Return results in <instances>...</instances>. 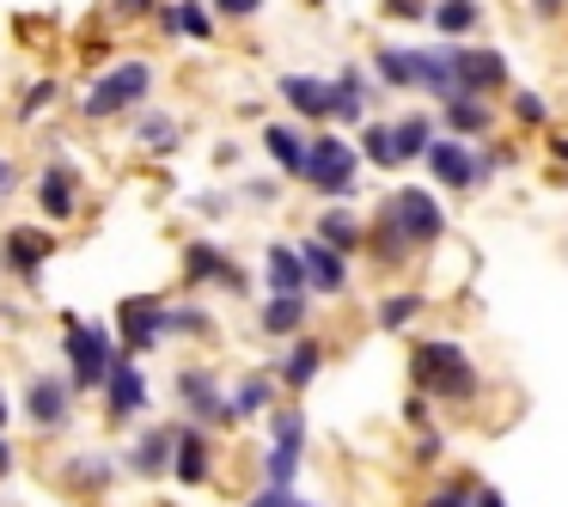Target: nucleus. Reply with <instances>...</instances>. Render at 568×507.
<instances>
[{"label":"nucleus","instance_id":"obj_1","mask_svg":"<svg viewBox=\"0 0 568 507\" xmlns=\"http://www.w3.org/2000/svg\"><path fill=\"white\" fill-rule=\"evenodd\" d=\"M409 385L428 392L434 404H470V397L483 392L477 361L458 343H446V336H422V343L409 348Z\"/></svg>","mask_w":568,"mask_h":507},{"label":"nucleus","instance_id":"obj_2","mask_svg":"<svg viewBox=\"0 0 568 507\" xmlns=\"http://www.w3.org/2000/svg\"><path fill=\"white\" fill-rule=\"evenodd\" d=\"M148 92H153V62L129 55V62H111L87 87L80 116H92V123H104V116H129V111H141V104H148Z\"/></svg>","mask_w":568,"mask_h":507},{"label":"nucleus","instance_id":"obj_3","mask_svg":"<svg viewBox=\"0 0 568 507\" xmlns=\"http://www.w3.org/2000/svg\"><path fill=\"white\" fill-rule=\"evenodd\" d=\"M62 361H68V379H74L80 392H104V379H111V367H116L111 331L92 324V318H68L62 324Z\"/></svg>","mask_w":568,"mask_h":507},{"label":"nucleus","instance_id":"obj_4","mask_svg":"<svg viewBox=\"0 0 568 507\" xmlns=\"http://www.w3.org/2000/svg\"><path fill=\"white\" fill-rule=\"evenodd\" d=\"M422 160H428V172L440 178L446 190H483L495 172H501L495 148H483V141H465V135H434V148L422 153Z\"/></svg>","mask_w":568,"mask_h":507},{"label":"nucleus","instance_id":"obj_5","mask_svg":"<svg viewBox=\"0 0 568 507\" xmlns=\"http://www.w3.org/2000/svg\"><path fill=\"white\" fill-rule=\"evenodd\" d=\"M172 397H178V416L202 422V428H233L239 422V404L226 397V385L214 367H178Z\"/></svg>","mask_w":568,"mask_h":507},{"label":"nucleus","instance_id":"obj_6","mask_svg":"<svg viewBox=\"0 0 568 507\" xmlns=\"http://www.w3.org/2000/svg\"><path fill=\"white\" fill-rule=\"evenodd\" d=\"M355 165H361V148H348L343 135L324 129V135L312 141V153H306V178H300V184H312L318 196H331V202H348L361 190Z\"/></svg>","mask_w":568,"mask_h":507},{"label":"nucleus","instance_id":"obj_7","mask_svg":"<svg viewBox=\"0 0 568 507\" xmlns=\"http://www.w3.org/2000/svg\"><path fill=\"white\" fill-rule=\"evenodd\" d=\"M74 397H80V385L68 379V367L62 373H31L19 409H26V422L38 434H62V428H74Z\"/></svg>","mask_w":568,"mask_h":507},{"label":"nucleus","instance_id":"obj_8","mask_svg":"<svg viewBox=\"0 0 568 507\" xmlns=\"http://www.w3.org/2000/svg\"><path fill=\"white\" fill-rule=\"evenodd\" d=\"M379 214H385V221H392L416 251H422V245H440V239H446V209H440V202H434L422 184L392 190V196L379 202Z\"/></svg>","mask_w":568,"mask_h":507},{"label":"nucleus","instance_id":"obj_9","mask_svg":"<svg viewBox=\"0 0 568 507\" xmlns=\"http://www.w3.org/2000/svg\"><path fill=\"white\" fill-rule=\"evenodd\" d=\"M300 453H306V416H300V409H275V416H270V458H263V483L294 489Z\"/></svg>","mask_w":568,"mask_h":507},{"label":"nucleus","instance_id":"obj_10","mask_svg":"<svg viewBox=\"0 0 568 507\" xmlns=\"http://www.w3.org/2000/svg\"><path fill=\"white\" fill-rule=\"evenodd\" d=\"M116 336H123L129 355H153L160 343H172V331H165V300L160 294H129L123 306H116Z\"/></svg>","mask_w":568,"mask_h":507},{"label":"nucleus","instance_id":"obj_11","mask_svg":"<svg viewBox=\"0 0 568 507\" xmlns=\"http://www.w3.org/2000/svg\"><path fill=\"white\" fill-rule=\"evenodd\" d=\"M50 257H55L50 226H7V239H0V270L13 275V282H26V287L43 282V263Z\"/></svg>","mask_w":568,"mask_h":507},{"label":"nucleus","instance_id":"obj_12","mask_svg":"<svg viewBox=\"0 0 568 507\" xmlns=\"http://www.w3.org/2000/svg\"><path fill=\"white\" fill-rule=\"evenodd\" d=\"M226 287V294H251V275L226 257L214 239H190L184 245V287Z\"/></svg>","mask_w":568,"mask_h":507},{"label":"nucleus","instance_id":"obj_13","mask_svg":"<svg viewBox=\"0 0 568 507\" xmlns=\"http://www.w3.org/2000/svg\"><path fill=\"white\" fill-rule=\"evenodd\" d=\"M148 409V373L135 367V355H116V367H111V379H104V416L116 422V428H129V422Z\"/></svg>","mask_w":568,"mask_h":507},{"label":"nucleus","instance_id":"obj_14","mask_svg":"<svg viewBox=\"0 0 568 507\" xmlns=\"http://www.w3.org/2000/svg\"><path fill=\"white\" fill-rule=\"evenodd\" d=\"M453 55H458V87H465V92H483V99H495V92L514 80L507 55L489 50V43H453Z\"/></svg>","mask_w":568,"mask_h":507},{"label":"nucleus","instance_id":"obj_15","mask_svg":"<svg viewBox=\"0 0 568 507\" xmlns=\"http://www.w3.org/2000/svg\"><path fill=\"white\" fill-rule=\"evenodd\" d=\"M275 92L287 99V111L300 123H336V80H318V74H282Z\"/></svg>","mask_w":568,"mask_h":507},{"label":"nucleus","instance_id":"obj_16","mask_svg":"<svg viewBox=\"0 0 568 507\" xmlns=\"http://www.w3.org/2000/svg\"><path fill=\"white\" fill-rule=\"evenodd\" d=\"M300 257H306V287H312V294H324V300H343L348 294V282H355V275H348V251H336L331 239L312 233L306 245H300Z\"/></svg>","mask_w":568,"mask_h":507},{"label":"nucleus","instance_id":"obj_17","mask_svg":"<svg viewBox=\"0 0 568 507\" xmlns=\"http://www.w3.org/2000/svg\"><path fill=\"white\" fill-rule=\"evenodd\" d=\"M172 453H178V422H160V428H141L123 453L129 477H172Z\"/></svg>","mask_w":568,"mask_h":507},{"label":"nucleus","instance_id":"obj_18","mask_svg":"<svg viewBox=\"0 0 568 507\" xmlns=\"http://www.w3.org/2000/svg\"><path fill=\"white\" fill-rule=\"evenodd\" d=\"M31 190H38L43 221H74V214H80V196H87V190H80V172H74V165H43Z\"/></svg>","mask_w":568,"mask_h":507},{"label":"nucleus","instance_id":"obj_19","mask_svg":"<svg viewBox=\"0 0 568 507\" xmlns=\"http://www.w3.org/2000/svg\"><path fill=\"white\" fill-rule=\"evenodd\" d=\"M214 428H202V422H178V453H172V477L178 483H209L214 477V446H209Z\"/></svg>","mask_w":568,"mask_h":507},{"label":"nucleus","instance_id":"obj_20","mask_svg":"<svg viewBox=\"0 0 568 507\" xmlns=\"http://www.w3.org/2000/svg\"><path fill=\"white\" fill-rule=\"evenodd\" d=\"M440 116H446V129H453V135H465V141H489L495 135V104L483 99V92L458 87L453 99L440 104Z\"/></svg>","mask_w":568,"mask_h":507},{"label":"nucleus","instance_id":"obj_21","mask_svg":"<svg viewBox=\"0 0 568 507\" xmlns=\"http://www.w3.org/2000/svg\"><path fill=\"white\" fill-rule=\"evenodd\" d=\"M416 87L428 92V99H453L458 92V55H453V43H428V50H416Z\"/></svg>","mask_w":568,"mask_h":507},{"label":"nucleus","instance_id":"obj_22","mask_svg":"<svg viewBox=\"0 0 568 507\" xmlns=\"http://www.w3.org/2000/svg\"><path fill=\"white\" fill-rule=\"evenodd\" d=\"M165 26V38H190V43H214L221 31H214V7L209 0H172V7H160L153 13Z\"/></svg>","mask_w":568,"mask_h":507},{"label":"nucleus","instance_id":"obj_23","mask_svg":"<svg viewBox=\"0 0 568 507\" xmlns=\"http://www.w3.org/2000/svg\"><path fill=\"white\" fill-rule=\"evenodd\" d=\"M318 373H324V343H318V336H294V348L275 361V379H282L287 392H306Z\"/></svg>","mask_w":568,"mask_h":507},{"label":"nucleus","instance_id":"obj_24","mask_svg":"<svg viewBox=\"0 0 568 507\" xmlns=\"http://www.w3.org/2000/svg\"><path fill=\"white\" fill-rule=\"evenodd\" d=\"M263 282H270V294H312L300 245H270V257H263Z\"/></svg>","mask_w":568,"mask_h":507},{"label":"nucleus","instance_id":"obj_25","mask_svg":"<svg viewBox=\"0 0 568 507\" xmlns=\"http://www.w3.org/2000/svg\"><path fill=\"white\" fill-rule=\"evenodd\" d=\"M263 153H270V160L282 165L287 178H306V153H312V141L300 135L294 123H270V129H263Z\"/></svg>","mask_w":568,"mask_h":507},{"label":"nucleus","instance_id":"obj_26","mask_svg":"<svg viewBox=\"0 0 568 507\" xmlns=\"http://www.w3.org/2000/svg\"><path fill=\"white\" fill-rule=\"evenodd\" d=\"M428 26L440 31L446 43H465L470 31H483V0H434Z\"/></svg>","mask_w":568,"mask_h":507},{"label":"nucleus","instance_id":"obj_27","mask_svg":"<svg viewBox=\"0 0 568 507\" xmlns=\"http://www.w3.org/2000/svg\"><path fill=\"white\" fill-rule=\"evenodd\" d=\"M306 312H312L306 294H270V300H263V312H257V331L263 336H300Z\"/></svg>","mask_w":568,"mask_h":507},{"label":"nucleus","instance_id":"obj_28","mask_svg":"<svg viewBox=\"0 0 568 507\" xmlns=\"http://www.w3.org/2000/svg\"><path fill=\"white\" fill-rule=\"evenodd\" d=\"M116 477H123V458H104V453L68 458V483H74V489H87V495H104Z\"/></svg>","mask_w":568,"mask_h":507},{"label":"nucleus","instance_id":"obj_29","mask_svg":"<svg viewBox=\"0 0 568 507\" xmlns=\"http://www.w3.org/2000/svg\"><path fill=\"white\" fill-rule=\"evenodd\" d=\"M373 74H379V87H392V92H416V50L379 43V50H373Z\"/></svg>","mask_w":568,"mask_h":507},{"label":"nucleus","instance_id":"obj_30","mask_svg":"<svg viewBox=\"0 0 568 507\" xmlns=\"http://www.w3.org/2000/svg\"><path fill=\"white\" fill-rule=\"evenodd\" d=\"M367 251H373V263H385V270H404L409 257H416V245H409L404 233H397L385 214H373V226H367Z\"/></svg>","mask_w":568,"mask_h":507},{"label":"nucleus","instance_id":"obj_31","mask_svg":"<svg viewBox=\"0 0 568 507\" xmlns=\"http://www.w3.org/2000/svg\"><path fill=\"white\" fill-rule=\"evenodd\" d=\"M312 233H318V239H331V245H336V251H348V257H355V251L367 245V226H361L348 209H324L318 221H312Z\"/></svg>","mask_w":568,"mask_h":507},{"label":"nucleus","instance_id":"obj_32","mask_svg":"<svg viewBox=\"0 0 568 507\" xmlns=\"http://www.w3.org/2000/svg\"><path fill=\"white\" fill-rule=\"evenodd\" d=\"M367 87L373 80L361 74V68H343V74H336V123H367Z\"/></svg>","mask_w":568,"mask_h":507},{"label":"nucleus","instance_id":"obj_33","mask_svg":"<svg viewBox=\"0 0 568 507\" xmlns=\"http://www.w3.org/2000/svg\"><path fill=\"white\" fill-rule=\"evenodd\" d=\"M129 135H135L148 153H178L184 148V123H178V116H135Z\"/></svg>","mask_w":568,"mask_h":507},{"label":"nucleus","instance_id":"obj_34","mask_svg":"<svg viewBox=\"0 0 568 507\" xmlns=\"http://www.w3.org/2000/svg\"><path fill=\"white\" fill-rule=\"evenodd\" d=\"M392 129H397V160H404V165H409V160H422V153L434 148V116H428V111L397 116Z\"/></svg>","mask_w":568,"mask_h":507},{"label":"nucleus","instance_id":"obj_35","mask_svg":"<svg viewBox=\"0 0 568 507\" xmlns=\"http://www.w3.org/2000/svg\"><path fill=\"white\" fill-rule=\"evenodd\" d=\"M275 367H257V373H245L239 379V392H233V404H239V416H263V409L275 404Z\"/></svg>","mask_w":568,"mask_h":507},{"label":"nucleus","instance_id":"obj_36","mask_svg":"<svg viewBox=\"0 0 568 507\" xmlns=\"http://www.w3.org/2000/svg\"><path fill=\"white\" fill-rule=\"evenodd\" d=\"M361 160H373L379 172H397V129L392 123H361Z\"/></svg>","mask_w":568,"mask_h":507},{"label":"nucleus","instance_id":"obj_37","mask_svg":"<svg viewBox=\"0 0 568 507\" xmlns=\"http://www.w3.org/2000/svg\"><path fill=\"white\" fill-rule=\"evenodd\" d=\"M422 312H428V294H385L373 318H379V331H409Z\"/></svg>","mask_w":568,"mask_h":507},{"label":"nucleus","instance_id":"obj_38","mask_svg":"<svg viewBox=\"0 0 568 507\" xmlns=\"http://www.w3.org/2000/svg\"><path fill=\"white\" fill-rule=\"evenodd\" d=\"M165 331L172 336H196V343H209L214 336V318L202 306H165Z\"/></svg>","mask_w":568,"mask_h":507},{"label":"nucleus","instance_id":"obj_39","mask_svg":"<svg viewBox=\"0 0 568 507\" xmlns=\"http://www.w3.org/2000/svg\"><path fill=\"white\" fill-rule=\"evenodd\" d=\"M470 495H477V483H440V489H428L422 495V507H470Z\"/></svg>","mask_w":568,"mask_h":507},{"label":"nucleus","instance_id":"obj_40","mask_svg":"<svg viewBox=\"0 0 568 507\" xmlns=\"http://www.w3.org/2000/svg\"><path fill=\"white\" fill-rule=\"evenodd\" d=\"M55 99H62V87H55V80H38V87H31L26 99H19V116H26V123H31V116H43V111H50Z\"/></svg>","mask_w":568,"mask_h":507},{"label":"nucleus","instance_id":"obj_41","mask_svg":"<svg viewBox=\"0 0 568 507\" xmlns=\"http://www.w3.org/2000/svg\"><path fill=\"white\" fill-rule=\"evenodd\" d=\"M514 123H531V129H544V123H550V104H544L538 92H514Z\"/></svg>","mask_w":568,"mask_h":507},{"label":"nucleus","instance_id":"obj_42","mask_svg":"<svg viewBox=\"0 0 568 507\" xmlns=\"http://www.w3.org/2000/svg\"><path fill=\"white\" fill-rule=\"evenodd\" d=\"M385 19H404V26H422V19L434 13V0H379Z\"/></svg>","mask_w":568,"mask_h":507},{"label":"nucleus","instance_id":"obj_43","mask_svg":"<svg viewBox=\"0 0 568 507\" xmlns=\"http://www.w3.org/2000/svg\"><path fill=\"white\" fill-rule=\"evenodd\" d=\"M214 7V19H257L270 0H209Z\"/></svg>","mask_w":568,"mask_h":507},{"label":"nucleus","instance_id":"obj_44","mask_svg":"<svg viewBox=\"0 0 568 507\" xmlns=\"http://www.w3.org/2000/svg\"><path fill=\"white\" fill-rule=\"evenodd\" d=\"M245 507H306V501H300V495L294 489H275V483H263V489L257 495H251V501Z\"/></svg>","mask_w":568,"mask_h":507},{"label":"nucleus","instance_id":"obj_45","mask_svg":"<svg viewBox=\"0 0 568 507\" xmlns=\"http://www.w3.org/2000/svg\"><path fill=\"white\" fill-rule=\"evenodd\" d=\"M153 13H160V0H111V19H129V26L153 19Z\"/></svg>","mask_w":568,"mask_h":507},{"label":"nucleus","instance_id":"obj_46","mask_svg":"<svg viewBox=\"0 0 568 507\" xmlns=\"http://www.w3.org/2000/svg\"><path fill=\"white\" fill-rule=\"evenodd\" d=\"M404 422H409V428H428V422H434V397L416 392V397L404 404Z\"/></svg>","mask_w":568,"mask_h":507},{"label":"nucleus","instance_id":"obj_47","mask_svg":"<svg viewBox=\"0 0 568 507\" xmlns=\"http://www.w3.org/2000/svg\"><path fill=\"white\" fill-rule=\"evenodd\" d=\"M440 428H434V422H428V428H416V458H422V465H434V458H440Z\"/></svg>","mask_w":568,"mask_h":507},{"label":"nucleus","instance_id":"obj_48","mask_svg":"<svg viewBox=\"0 0 568 507\" xmlns=\"http://www.w3.org/2000/svg\"><path fill=\"white\" fill-rule=\"evenodd\" d=\"M13 190H19V165L7 160V153H0V202L13 196Z\"/></svg>","mask_w":568,"mask_h":507},{"label":"nucleus","instance_id":"obj_49","mask_svg":"<svg viewBox=\"0 0 568 507\" xmlns=\"http://www.w3.org/2000/svg\"><path fill=\"white\" fill-rule=\"evenodd\" d=\"M470 507H507L501 489H489V483H477V495H470Z\"/></svg>","mask_w":568,"mask_h":507},{"label":"nucleus","instance_id":"obj_50","mask_svg":"<svg viewBox=\"0 0 568 507\" xmlns=\"http://www.w3.org/2000/svg\"><path fill=\"white\" fill-rule=\"evenodd\" d=\"M245 202H275V184H270V178H257V184H245Z\"/></svg>","mask_w":568,"mask_h":507},{"label":"nucleus","instance_id":"obj_51","mask_svg":"<svg viewBox=\"0 0 568 507\" xmlns=\"http://www.w3.org/2000/svg\"><path fill=\"white\" fill-rule=\"evenodd\" d=\"M562 7H568V0H531V13H538V19H556Z\"/></svg>","mask_w":568,"mask_h":507},{"label":"nucleus","instance_id":"obj_52","mask_svg":"<svg viewBox=\"0 0 568 507\" xmlns=\"http://www.w3.org/2000/svg\"><path fill=\"white\" fill-rule=\"evenodd\" d=\"M0 477H13V446H7V428H0Z\"/></svg>","mask_w":568,"mask_h":507},{"label":"nucleus","instance_id":"obj_53","mask_svg":"<svg viewBox=\"0 0 568 507\" xmlns=\"http://www.w3.org/2000/svg\"><path fill=\"white\" fill-rule=\"evenodd\" d=\"M550 153H556V160L568 165V135H550Z\"/></svg>","mask_w":568,"mask_h":507},{"label":"nucleus","instance_id":"obj_54","mask_svg":"<svg viewBox=\"0 0 568 507\" xmlns=\"http://www.w3.org/2000/svg\"><path fill=\"white\" fill-rule=\"evenodd\" d=\"M7 416H13V409H7V392H0V428H7Z\"/></svg>","mask_w":568,"mask_h":507}]
</instances>
